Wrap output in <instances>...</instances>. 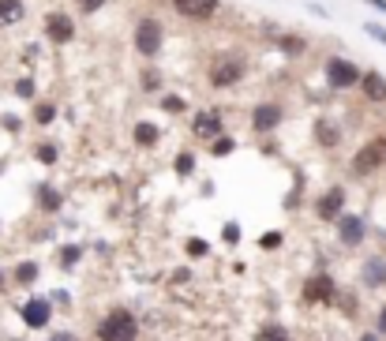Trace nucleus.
Wrapping results in <instances>:
<instances>
[{
	"label": "nucleus",
	"mask_w": 386,
	"mask_h": 341,
	"mask_svg": "<svg viewBox=\"0 0 386 341\" xmlns=\"http://www.w3.org/2000/svg\"><path fill=\"white\" fill-rule=\"evenodd\" d=\"M136 334H139V323H136V315L124 311V308L109 311L98 323V337L101 341H136Z\"/></svg>",
	"instance_id": "f257e3e1"
},
{
	"label": "nucleus",
	"mask_w": 386,
	"mask_h": 341,
	"mask_svg": "<svg viewBox=\"0 0 386 341\" xmlns=\"http://www.w3.org/2000/svg\"><path fill=\"white\" fill-rule=\"evenodd\" d=\"M338 293V285L330 274H311L308 281H304V304H330Z\"/></svg>",
	"instance_id": "f03ea898"
},
{
	"label": "nucleus",
	"mask_w": 386,
	"mask_h": 341,
	"mask_svg": "<svg viewBox=\"0 0 386 341\" xmlns=\"http://www.w3.org/2000/svg\"><path fill=\"white\" fill-rule=\"evenodd\" d=\"M162 23L158 19H143L136 26V49L143 52V57H158V49H162Z\"/></svg>",
	"instance_id": "7ed1b4c3"
},
{
	"label": "nucleus",
	"mask_w": 386,
	"mask_h": 341,
	"mask_svg": "<svg viewBox=\"0 0 386 341\" xmlns=\"http://www.w3.org/2000/svg\"><path fill=\"white\" fill-rule=\"evenodd\" d=\"M326 79H330V86L345 90V86L360 83L364 75L356 72V64H353V60H345V57H330V60H326Z\"/></svg>",
	"instance_id": "20e7f679"
},
{
	"label": "nucleus",
	"mask_w": 386,
	"mask_h": 341,
	"mask_svg": "<svg viewBox=\"0 0 386 341\" xmlns=\"http://www.w3.org/2000/svg\"><path fill=\"white\" fill-rule=\"evenodd\" d=\"M382 162H386V139H375V142H368V147H360V154H356V162H353V173L368 177V173H375Z\"/></svg>",
	"instance_id": "39448f33"
},
{
	"label": "nucleus",
	"mask_w": 386,
	"mask_h": 341,
	"mask_svg": "<svg viewBox=\"0 0 386 341\" xmlns=\"http://www.w3.org/2000/svg\"><path fill=\"white\" fill-rule=\"evenodd\" d=\"M244 79V60H214V68H210V83L214 86H233V83H241Z\"/></svg>",
	"instance_id": "423d86ee"
},
{
	"label": "nucleus",
	"mask_w": 386,
	"mask_h": 341,
	"mask_svg": "<svg viewBox=\"0 0 386 341\" xmlns=\"http://www.w3.org/2000/svg\"><path fill=\"white\" fill-rule=\"evenodd\" d=\"M192 131H195V139H218V135H221V113H218V109L195 113Z\"/></svg>",
	"instance_id": "0eeeda50"
},
{
	"label": "nucleus",
	"mask_w": 386,
	"mask_h": 341,
	"mask_svg": "<svg viewBox=\"0 0 386 341\" xmlns=\"http://www.w3.org/2000/svg\"><path fill=\"white\" fill-rule=\"evenodd\" d=\"M45 34H49V42H57V45H64V42H72V34H75V23L64 16V11H53V16L45 19Z\"/></svg>",
	"instance_id": "6e6552de"
},
{
	"label": "nucleus",
	"mask_w": 386,
	"mask_h": 341,
	"mask_svg": "<svg viewBox=\"0 0 386 341\" xmlns=\"http://www.w3.org/2000/svg\"><path fill=\"white\" fill-rule=\"evenodd\" d=\"M338 236H341V244H364V218L360 214H341L338 218Z\"/></svg>",
	"instance_id": "1a4fd4ad"
},
{
	"label": "nucleus",
	"mask_w": 386,
	"mask_h": 341,
	"mask_svg": "<svg viewBox=\"0 0 386 341\" xmlns=\"http://www.w3.org/2000/svg\"><path fill=\"white\" fill-rule=\"evenodd\" d=\"M251 124H255V131H274L282 124V109H277L274 101H263V105H255V113H251Z\"/></svg>",
	"instance_id": "9d476101"
},
{
	"label": "nucleus",
	"mask_w": 386,
	"mask_h": 341,
	"mask_svg": "<svg viewBox=\"0 0 386 341\" xmlns=\"http://www.w3.org/2000/svg\"><path fill=\"white\" fill-rule=\"evenodd\" d=\"M177 4L180 16H188V19H210L218 11V0H172Z\"/></svg>",
	"instance_id": "9b49d317"
},
{
	"label": "nucleus",
	"mask_w": 386,
	"mask_h": 341,
	"mask_svg": "<svg viewBox=\"0 0 386 341\" xmlns=\"http://www.w3.org/2000/svg\"><path fill=\"white\" fill-rule=\"evenodd\" d=\"M49 315H53L49 300H26V304H23V323H26V326H34V330L49 323Z\"/></svg>",
	"instance_id": "f8f14e48"
},
{
	"label": "nucleus",
	"mask_w": 386,
	"mask_h": 341,
	"mask_svg": "<svg viewBox=\"0 0 386 341\" xmlns=\"http://www.w3.org/2000/svg\"><path fill=\"white\" fill-rule=\"evenodd\" d=\"M341 206H345V191L341 188H330L326 195H323V199H319V218H323V221H334L338 214H341Z\"/></svg>",
	"instance_id": "ddd939ff"
},
{
	"label": "nucleus",
	"mask_w": 386,
	"mask_h": 341,
	"mask_svg": "<svg viewBox=\"0 0 386 341\" xmlns=\"http://www.w3.org/2000/svg\"><path fill=\"white\" fill-rule=\"evenodd\" d=\"M360 86H364V94H368L371 101H386V79H382L379 72H368V75L360 79Z\"/></svg>",
	"instance_id": "4468645a"
},
{
	"label": "nucleus",
	"mask_w": 386,
	"mask_h": 341,
	"mask_svg": "<svg viewBox=\"0 0 386 341\" xmlns=\"http://www.w3.org/2000/svg\"><path fill=\"white\" fill-rule=\"evenodd\" d=\"M364 281H368L371 289H375V285H382V281H386V262H382L379 255L364 262Z\"/></svg>",
	"instance_id": "2eb2a0df"
},
{
	"label": "nucleus",
	"mask_w": 386,
	"mask_h": 341,
	"mask_svg": "<svg viewBox=\"0 0 386 341\" xmlns=\"http://www.w3.org/2000/svg\"><path fill=\"white\" fill-rule=\"evenodd\" d=\"M23 19V0H0V23H19Z\"/></svg>",
	"instance_id": "dca6fc26"
},
{
	"label": "nucleus",
	"mask_w": 386,
	"mask_h": 341,
	"mask_svg": "<svg viewBox=\"0 0 386 341\" xmlns=\"http://www.w3.org/2000/svg\"><path fill=\"white\" fill-rule=\"evenodd\" d=\"M136 142H139V147H154V142H158V128L154 124H139L136 128Z\"/></svg>",
	"instance_id": "f3484780"
},
{
	"label": "nucleus",
	"mask_w": 386,
	"mask_h": 341,
	"mask_svg": "<svg viewBox=\"0 0 386 341\" xmlns=\"http://www.w3.org/2000/svg\"><path fill=\"white\" fill-rule=\"evenodd\" d=\"M319 142H323V147H334V142H338V131L334 128H330V121H319Z\"/></svg>",
	"instance_id": "a211bd4d"
},
{
	"label": "nucleus",
	"mask_w": 386,
	"mask_h": 341,
	"mask_svg": "<svg viewBox=\"0 0 386 341\" xmlns=\"http://www.w3.org/2000/svg\"><path fill=\"white\" fill-rule=\"evenodd\" d=\"M255 341H289V334L282 330V326H266V330L255 334Z\"/></svg>",
	"instance_id": "6ab92c4d"
},
{
	"label": "nucleus",
	"mask_w": 386,
	"mask_h": 341,
	"mask_svg": "<svg viewBox=\"0 0 386 341\" xmlns=\"http://www.w3.org/2000/svg\"><path fill=\"white\" fill-rule=\"evenodd\" d=\"M16 278H19L23 285H31V281L38 278V267H34V262H23V267L16 270Z\"/></svg>",
	"instance_id": "aec40b11"
},
{
	"label": "nucleus",
	"mask_w": 386,
	"mask_h": 341,
	"mask_svg": "<svg viewBox=\"0 0 386 341\" xmlns=\"http://www.w3.org/2000/svg\"><path fill=\"white\" fill-rule=\"evenodd\" d=\"M192 169H195V157H192V154H180V157H177V173H180V177H188Z\"/></svg>",
	"instance_id": "412c9836"
},
{
	"label": "nucleus",
	"mask_w": 386,
	"mask_h": 341,
	"mask_svg": "<svg viewBox=\"0 0 386 341\" xmlns=\"http://www.w3.org/2000/svg\"><path fill=\"white\" fill-rule=\"evenodd\" d=\"M42 206H45V210H57V206H60V195L53 191V188H42Z\"/></svg>",
	"instance_id": "4be33fe9"
},
{
	"label": "nucleus",
	"mask_w": 386,
	"mask_h": 341,
	"mask_svg": "<svg viewBox=\"0 0 386 341\" xmlns=\"http://www.w3.org/2000/svg\"><path fill=\"white\" fill-rule=\"evenodd\" d=\"M259 244L266 247V252H274V247H282V233H266V236H263Z\"/></svg>",
	"instance_id": "5701e85b"
},
{
	"label": "nucleus",
	"mask_w": 386,
	"mask_h": 341,
	"mask_svg": "<svg viewBox=\"0 0 386 341\" xmlns=\"http://www.w3.org/2000/svg\"><path fill=\"white\" fill-rule=\"evenodd\" d=\"M34 121H38V124H49V121H53V105H38V109H34Z\"/></svg>",
	"instance_id": "b1692460"
},
{
	"label": "nucleus",
	"mask_w": 386,
	"mask_h": 341,
	"mask_svg": "<svg viewBox=\"0 0 386 341\" xmlns=\"http://www.w3.org/2000/svg\"><path fill=\"white\" fill-rule=\"evenodd\" d=\"M38 157H42L45 165H53V162H57V147H49V142H45V147H38Z\"/></svg>",
	"instance_id": "393cba45"
},
{
	"label": "nucleus",
	"mask_w": 386,
	"mask_h": 341,
	"mask_svg": "<svg viewBox=\"0 0 386 341\" xmlns=\"http://www.w3.org/2000/svg\"><path fill=\"white\" fill-rule=\"evenodd\" d=\"M368 34L375 38V42H382V45H386V26H379V23H368Z\"/></svg>",
	"instance_id": "a878e982"
},
{
	"label": "nucleus",
	"mask_w": 386,
	"mask_h": 341,
	"mask_svg": "<svg viewBox=\"0 0 386 341\" xmlns=\"http://www.w3.org/2000/svg\"><path fill=\"white\" fill-rule=\"evenodd\" d=\"M75 259H79V247H64V252H60V262H64V267H72Z\"/></svg>",
	"instance_id": "bb28decb"
},
{
	"label": "nucleus",
	"mask_w": 386,
	"mask_h": 341,
	"mask_svg": "<svg viewBox=\"0 0 386 341\" xmlns=\"http://www.w3.org/2000/svg\"><path fill=\"white\" fill-rule=\"evenodd\" d=\"M233 150V139H214V154H229Z\"/></svg>",
	"instance_id": "cd10ccee"
},
{
	"label": "nucleus",
	"mask_w": 386,
	"mask_h": 341,
	"mask_svg": "<svg viewBox=\"0 0 386 341\" xmlns=\"http://www.w3.org/2000/svg\"><path fill=\"white\" fill-rule=\"evenodd\" d=\"M188 252L192 255H206V244L203 240H188Z\"/></svg>",
	"instance_id": "c85d7f7f"
},
{
	"label": "nucleus",
	"mask_w": 386,
	"mask_h": 341,
	"mask_svg": "<svg viewBox=\"0 0 386 341\" xmlns=\"http://www.w3.org/2000/svg\"><path fill=\"white\" fill-rule=\"evenodd\" d=\"M105 4V0H79V8H83V11H98Z\"/></svg>",
	"instance_id": "c756f323"
},
{
	"label": "nucleus",
	"mask_w": 386,
	"mask_h": 341,
	"mask_svg": "<svg viewBox=\"0 0 386 341\" xmlns=\"http://www.w3.org/2000/svg\"><path fill=\"white\" fill-rule=\"evenodd\" d=\"M16 90H19L23 98H31V90H34V83H31V79H19V86H16Z\"/></svg>",
	"instance_id": "7c9ffc66"
},
{
	"label": "nucleus",
	"mask_w": 386,
	"mask_h": 341,
	"mask_svg": "<svg viewBox=\"0 0 386 341\" xmlns=\"http://www.w3.org/2000/svg\"><path fill=\"white\" fill-rule=\"evenodd\" d=\"M225 240L236 244V240H241V229H236V225H225Z\"/></svg>",
	"instance_id": "2f4dec72"
},
{
	"label": "nucleus",
	"mask_w": 386,
	"mask_h": 341,
	"mask_svg": "<svg viewBox=\"0 0 386 341\" xmlns=\"http://www.w3.org/2000/svg\"><path fill=\"white\" fill-rule=\"evenodd\" d=\"M165 109H169V113H180L184 101H180V98H165Z\"/></svg>",
	"instance_id": "473e14b6"
},
{
	"label": "nucleus",
	"mask_w": 386,
	"mask_h": 341,
	"mask_svg": "<svg viewBox=\"0 0 386 341\" xmlns=\"http://www.w3.org/2000/svg\"><path fill=\"white\" fill-rule=\"evenodd\" d=\"M379 334H386V308L379 311Z\"/></svg>",
	"instance_id": "72a5a7b5"
},
{
	"label": "nucleus",
	"mask_w": 386,
	"mask_h": 341,
	"mask_svg": "<svg viewBox=\"0 0 386 341\" xmlns=\"http://www.w3.org/2000/svg\"><path fill=\"white\" fill-rule=\"evenodd\" d=\"M371 8H379V11H386V0H368Z\"/></svg>",
	"instance_id": "f704fd0d"
},
{
	"label": "nucleus",
	"mask_w": 386,
	"mask_h": 341,
	"mask_svg": "<svg viewBox=\"0 0 386 341\" xmlns=\"http://www.w3.org/2000/svg\"><path fill=\"white\" fill-rule=\"evenodd\" d=\"M53 341H75L72 334H57V337H53Z\"/></svg>",
	"instance_id": "c9c22d12"
},
{
	"label": "nucleus",
	"mask_w": 386,
	"mask_h": 341,
	"mask_svg": "<svg viewBox=\"0 0 386 341\" xmlns=\"http://www.w3.org/2000/svg\"><path fill=\"white\" fill-rule=\"evenodd\" d=\"M360 341H379V337H375V334H368V337H360Z\"/></svg>",
	"instance_id": "e433bc0d"
}]
</instances>
